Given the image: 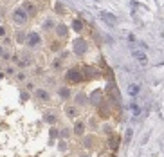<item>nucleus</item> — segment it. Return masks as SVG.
Here are the masks:
<instances>
[{
	"mask_svg": "<svg viewBox=\"0 0 164 157\" xmlns=\"http://www.w3.org/2000/svg\"><path fill=\"white\" fill-rule=\"evenodd\" d=\"M128 92H130L132 96H135V94L139 92V87H137V85H130V88H128Z\"/></svg>",
	"mask_w": 164,
	"mask_h": 157,
	"instance_id": "9b49d317",
	"label": "nucleus"
},
{
	"mask_svg": "<svg viewBox=\"0 0 164 157\" xmlns=\"http://www.w3.org/2000/svg\"><path fill=\"white\" fill-rule=\"evenodd\" d=\"M61 96H65V98L69 96V91H67V88H61Z\"/></svg>",
	"mask_w": 164,
	"mask_h": 157,
	"instance_id": "2eb2a0df",
	"label": "nucleus"
},
{
	"mask_svg": "<svg viewBox=\"0 0 164 157\" xmlns=\"http://www.w3.org/2000/svg\"><path fill=\"white\" fill-rule=\"evenodd\" d=\"M38 34H29V38H27V43H29V45H36V43H38Z\"/></svg>",
	"mask_w": 164,
	"mask_h": 157,
	"instance_id": "423d86ee",
	"label": "nucleus"
},
{
	"mask_svg": "<svg viewBox=\"0 0 164 157\" xmlns=\"http://www.w3.org/2000/svg\"><path fill=\"white\" fill-rule=\"evenodd\" d=\"M119 141H121V139L117 137V136H112V137H110V146H112V148H117V145H119Z\"/></svg>",
	"mask_w": 164,
	"mask_h": 157,
	"instance_id": "0eeeda50",
	"label": "nucleus"
},
{
	"mask_svg": "<svg viewBox=\"0 0 164 157\" xmlns=\"http://www.w3.org/2000/svg\"><path fill=\"white\" fill-rule=\"evenodd\" d=\"M58 34L60 36H65L67 34V27L65 26H58Z\"/></svg>",
	"mask_w": 164,
	"mask_h": 157,
	"instance_id": "ddd939ff",
	"label": "nucleus"
},
{
	"mask_svg": "<svg viewBox=\"0 0 164 157\" xmlns=\"http://www.w3.org/2000/svg\"><path fill=\"white\" fill-rule=\"evenodd\" d=\"M101 16H103V20H108V22H112V24H115V18H114L110 13H103Z\"/></svg>",
	"mask_w": 164,
	"mask_h": 157,
	"instance_id": "1a4fd4ad",
	"label": "nucleus"
},
{
	"mask_svg": "<svg viewBox=\"0 0 164 157\" xmlns=\"http://www.w3.org/2000/svg\"><path fill=\"white\" fill-rule=\"evenodd\" d=\"M72 27H74L76 31H81V29H83V24H81L79 20H74V24H72Z\"/></svg>",
	"mask_w": 164,
	"mask_h": 157,
	"instance_id": "f8f14e48",
	"label": "nucleus"
},
{
	"mask_svg": "<svg viewBox=\"0 0 164 157\" xmlns=\"http://www.w3.org/2000/svg\"><path fill=\"white\" fill-rule=\"evenodd\" d=\"M51 49H52V51H58V49H60V42H52Z\"/></svg>",
	"mask_w": 164,
	"mask_h": 157,
	"instance_id": "4468645a",
	"label": "nucleus"
},
{
	"mask_svg": "<svg viewBox=\"0 0 164 157\" xmlns=\"http://www.w3.org/2000/svg\"><path fill=\"white\" fill-rule=\"evenodd\" d=\"M4 34H6V29H4V27H0V36H4Z\"/></svg>",
	"mask_w": 164,
	"mask_h": 157,
	"instance_id": "dca6fc26",
	"label": "nucleus"
},
{
	"mask_svg": "<svg viewBox=\"0 0 164 157\" xmlns=\"http://www.w3.org/2000/svg\"><path fill=\"white\" fill-rule=\"evenodd\" d=\"M65 78H67L69 83H79V81H81V72H79L78 69H70V71L65 74Z\"/></svg>",
	"mask_w": 164,
	"mask_h": 157,
	"instance_id": "f257e3e1",
	"label": "nucleus"
},
{
	"mask_svg": "<svg viewBox=\"0 0 164 157\" xmlns=\"http://www.w3.org/2000/svg\"><path fill=\"white\" fill-rule=\"evenodd\" d=\"M13 20L16 22V24H26V22H27L26 11H23V9H16V11L13 13Z\"/></svg>",
	"mask_w": 164,
	"mask_h": 157,
	"instance_id": "f03ea898",
	"label": "nucleus"
},
{
	"mask_svg": "<svg viewBox=\"0 0 164 157\" xmlns=\"http://www.w3.org/2000/svg\"><path fill=\"white\" fill-rule=\"evenodd\" d=\"M83 130H85V125H83V123H78V125H76V128H74V132H76V134H79V136L83 134Z\"/></svg>",
	"mask_w": 164,
	"mask_h": 157,
	"instance_id": "9d476101",
	"label": "nucleus"
},
{
	"mask_svg": "<svg viewBox=\"0 0 164 157\" xmlns=\"http://www.w3.org/2000/svg\"><path fill=\"white\" fill-rule=\"evenodd\" d=\"M74 51H76V53H79V54H83V53L87 51V43H85L83 40L76 42V43H74Z\"/></svg>",
	"mask_w": 164,
	"mask_h": 157,
	"instance_id": "7ed1b4c3",
	"label": "nucleus"
},
{
	"mask_svg": "<svg viewBox=\"0 0 164 157\" xmlns=\"http://www.w3.org/2000/svg\"><path fill=\"white\" fill-rule=\"evenodd\" d=\"M133 56L137 58V61H139L141 65H146V63H148V60H146V54H144V53H141V51H133Z\"/></svg>",
	"mask_w": 164,
	"mask_h": 157,
	"instance_id": "20e7f679",
	"label": "nucleus"
},
{
	"mask_svg": "<svg viewBox=\"0 0 164 157\" xmlns=\"http://www.w3.org/2000/svg\"><path fill=\"white\" fill-rule=\"evenodd\" d=\"M67 114H69L70 118H76V114H78V110H76L74 107H67Z\"/></svg>",
	"mask_w": 164,
	"mask_h": 157,
	"instance_id": "6e6552de",
	"label": "nucleus"
},
{
	"mask_svg": "<svg viewBox=\"0 0 164 157\" xmlns=\"http://www.w3.org/2000/svg\"><path fill=\"white\" fill-rule=\"evenodd\" d=\"M34 94H36V98H38V99H42V101H47V99H49V94L43 92V91H36Z\"/></svg>",
	"mask_w": 164,
	"mask_h": 157,
	"instance_id": "39448f33",
	"label": "nucleus"
}]
</instances>
